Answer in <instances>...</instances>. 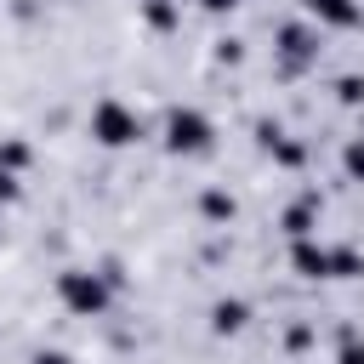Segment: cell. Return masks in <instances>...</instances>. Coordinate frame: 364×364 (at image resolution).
Wrapping results in <instances>:
<instances>
[{
    "instance_id": "6da1fadb",
    "label": "cell",
    "mask_w": 364,
    "mask_h": 364,
    "mask_svg": "<svg viewBox=\"0 0 364 364\" xmlns=\"http://www.w3.org/2000/svg\"><path fill=\"white\" fill-rule=\"evenodd\" d=\"M57 296H63V307H68V313L97 318V313L114 301V284H108L102 273H91V267H68V273L57 279Z\"/></svg>"
},
{
    "instance_id": "7a4b0ae2",
    "label": "cell",
    "mask_w": 364,
    "mask_h": 364,
    "mask_svg": "<svg viewBox=\"0 0 364 364\" xmlns=\"http://www.w3.org/2000/svg\"><path fill=\"white\" fill-rule=\"evenodd\" d=\"M91 136H97L102 148H131V142L142 136V114H136L131 102H119V97H102V102L91 108Z\"/></svg>"
},
{
    "instance_id": "3957f363",
    "label": "cell",
    "mask_w": 364,
    "mask_h": 364,
    "mask_svg": "<svg viewBox=\"0 0 364 364\" xmlns=\"http://www.w3.org/2000/svg\"><path fill=\"white\" fill-rule=\"evenodd\" d=\"M210 119L199 114V108H171V119H165V148L171 154H210Z\"/></svg>"
},
{
    "instance_id": "277c9868",
    "label": "cell",
    "mask_w": 364,
    "mask_h": 364,
    "mask_svg": "<svg viewBox=\"0 0 364 364\" xmlns=\"http://www.w3.org/2000/svg\"><path fill=\"white\" fill-rule=\"evenodd\" d=\"M307 11H313L318 23H330V28H353V23H358V6H353V0H307Z\"/></svg>"
},
{
    "instance_id": "5b68a950",
    "label": "cell",
    "mask_w": 364,
    "mask_h": 364,
    "mask_svg": "<svg viewBox=\"0 0 364 364\" xmlns=\"http://www.w3.org/2000/svg\"><path fill=\"white\" fill-rule=\"evenodd\" d=\"M11 165H28V148H23V142H0V193H11V188H17Z\"/></svg>"
},
{
    "instance_id": "8992f818",
    "label": "cell",
    "mask_w": 364,
    "mask_h": 364,
    "mask_svg": "<svg viewBox=\"0 0 364 364\" xmlns=\"http://www.w3.org/2000/svg\"><path fill=\"white\" fill-rule=\"evenodd\" d=\"M347 171H353V176H364V136H358V142H347Z\"/></svg>"
},
{
    "instance_id": "52a82bcc",
    "label": "cell",
    "mask_w": 364,
    "mask_h": 364,
    "mask_svg": "<svg viewBox=\"0 0 364 364\" xmlns=\"http://www.w3.org/2000/svg\"><path fill=\"white\" fill-rule=\"evenodd\" d=\"M341 364H364V353H358V347H347V353H341Z\"/></svg>"
},
{
    "instance_id": "ba28073f",
    "label": "cell",
    "mask_w": 364,
    "mask_h": 364,
    "mask_svg": "<svg viewBox=\"0 0 364 364\" xmlns=\"http://www.w3.org/2000/svg\"><path fill=\"white\" fill-rule=\"evenodd\" d=\"M205 6H210V11H222V6H233V0H205Z\"/></svg>"
}]
</instances>
